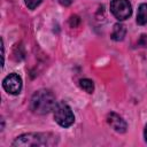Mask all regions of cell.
I'll return each mask as SVG.
<instances>
[{"instance_id": "12", "label": "cell", "mask_w": 147, "mask_h": 147, "mask_svg": "<svg viewBox=\"0 0 147 147\" xmlns=\"http://www.w3.org/2000/svg\"><path fill=\"white\" fill-rule=\"evenodd\" d=\"M139 45H141V46H144V47H147V36L146 34H142L141 37H140V39H139Z\"/></svg>"}, {"instance_id": "1", "label": "cell", "mask_w": 147, "mask_h": 147, "mask_svg": "<svg viewBox=\"0 0 147 147\" xmlns=\"http://www.w3.org/2000/svg\"><path fill=\"white\" fill-rule=\"evenodd\" d=\"M57 144L55 136L51 133H26L17 137L13 142L16 147H30V146H54Z\"/></svg>"}, {"instance_id": "8", "label": "cell", "mask_w": 147, "mask_h": 147, "mask_svg": "<svg viewBox=\"0 0 147 147\" xmlns=\"http://www.w3.org/2000/svg\"><path fill=\"white\" fill-rule=\"evenodd\" d=\"M137 23L140 25H144L147 23V3L140 5L138 9V15H137Z\"/></svg>"}, {"instance_id": "6", "label": "cell", "mask_w": 147, "mask_h": 147, "mask_svg": "<svg viewBox=\"0 0 147 147\" xmlns=\"http://www.w3.org/2000/svg\"><path fill=\"white\" fill-rule=\"evenodd\" d=\"M107 122H108V124H109L116 132L124 133V132L126 131L127 125H126L125 121H124L119 115H117L116 113H110V114H108V116H107Z\"/></svg>"}, {"instance_id": "7", "label": "cell", "mask_w": 147, "mask_h": 147, "mask_svg": "<svg viewBox=\"0 0 147 147\" xmlns=\"http://www.w3.org/2000/svg\"><path fill=\"white\" fill-rule=\"evenodd\" d=\"M125 33H126V30H125V26L117 23L114 25L113 28V32H111V39L116 40V41H119V40H123L124 37H125Z\"/></svg>"}, {"instance_id": "5", "label": "cell", "mask_w": 147, "mask_h": 147, "mask_svg": "<svg viewBox=\"0 0 147 147\" xmlns=\"http://www.w3.org/2000/svg\"><path fill=\"white\" fill-rule=\"evenodd\" d=\"M3 88L10 94L20 93L22 88V79L17 74H9L2 82Z\"/></svg>"}, {"instance_id": "10", "label": "cell", "mask_w": 147, "mask_h": 147, "mask_svg": "<svg viewBox=\"0 0 147 147\" xmlns=\"http://www.w3.org/2000/svg\"><path fill=\"white\" fill-rule=\"evenodd\" d=\"M42 0H25V5L28 6L29 9H34L37 6L40 5Z\"/></svg>"}, {"instance_id": "14", "label": "cell", "mask_w": 147, "mask_h": 147, "mask_svg": "<svg viewBox=\"0 0 147 147\" xmlns=\"http://www.w3.org/2000/svg\"><path fill=\"white\" fill-rule=\"evenodd\" d=\"M145 139H146V141H147V125H146V127H145Z\"/></svg>"}, {"instance_id": "13", "label": "cell", "mask_w": 147, "mask_h": 147, "mask_svg": "<svg viewBox=\"0 0 147 147\" xmlns=\"http://www.w3.org/2000/svg\"><path fill=\"white\" fill-rule=\"evenodd\" d=\"M59 2H60L62 6H69V5H71L72 0H59Z\"/></svg>"}, {"instance_id": "2", "label": "cell", "mask_w": 147, "mask_h": 147, "mask_svg": "<svg viewBox=\"0 0 147 147\" xmlns=\"http://www.w3.org/2000/svg\"><path fill=\"white\" fill-rule=\"evenodd\" d=\"M55 106V96L49 90H39L31 98V109L37 114H47L54 110Z\"/></svg>"}, {"instance_id": "4", "label": "cell", "mask_w": 147, "mask_h": 147, "mask_svg": "<svg viewBox=\"0 0 147 147\" xmlns=\"http://www.w3.org/2000/svg\"><path fill=\"white\" fill-rule=\"evenodd\" d=\"M110 10L117 20H126L132 14V7L129 0H111Z\"/></svg>"}, {"instance_id": "3", "label": "cell", "mask_w": 147, "mask_h": 147, "mask_svg": "<svg viewBox=\"0 0 147 147\" xmlns=\"http://www.w3.org/2000/svg\"><path fill=\"white\" fill-rule=\"evenodd\" d=\"M54 118L63 127L70 126L75 121V116L71 108L63 101L56 103L54 108Z\"/></svg>"}, {"instance_id": "9", "label": "cell", "mask_w": 147, "mask_h": 147, "mask_svg": "<svg viewBox=\"0 0 147 147\" xmlns=\"http://www.w3.org/2000/svg\"><path fill=\"white\" fill-rule=\"evenodd\" d=\"M79 85L87 93H93V91H94V84H93V82L91 79H87V78L80 79L79 80Z\"/></svg>"}, {"instance_id": "11", "label": "cell", "mask_w": 147, "mask_h": 147, "mask_svg": "<svg viewBox=\"0 0 147 147\" xmlns=\"http://www.w3.org/2000/svg\"><path fill=\"white\" fill-rule=\"evenodd\" d=\"M79 22H80V20H79L78 16L75 15V16H71V17H70V25H71V26H74V28L77 26Z\"/></svg>"}]
</instances>
